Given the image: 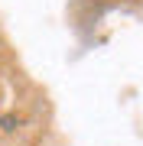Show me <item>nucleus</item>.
<instances>
[]
</instances>
